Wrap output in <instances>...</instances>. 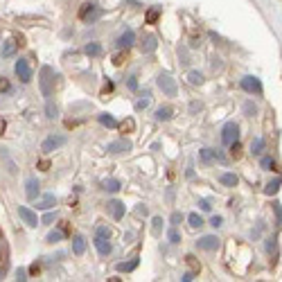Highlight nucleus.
<instances>
[{"instance_id": "obj_21", "label": "nucleus", "mask_w": 282, "mask_h": 282, "mask_svg": "<svg viewBox=\"0 0 282 282\" xmlns=\"http://www.w3.org/2000/svg\"><path fill=\"white\" fill-rule=\"evenodd\" d=\"M156 120H158V122H167V120H172V108L169 106L158 108V111H156Z\"/></svg>"}, {"instance_id": "obj_6", "label": "nucleus", "mask_w": 282, "mask_h": 282, "mask_svg": "<svg viewBox=\"0 0 282 282\" xmlns=\"http://www.w3.org/2000/svg\"><path fill=\"white\" fill-rule=\"evenodd\" d=\"M242 88L251 95H262V81L258 77H244L242 79Z\"/></svg>"}, {"instance_id": "obj_59", "label": "nucleus", "mask_w": 282, "mask_h": 282, "mask_svg": "<svg viewBox=\"0 0 282 282\" xmlns=\"http://www.w3.org/2000/svg\"><path fill=\"white\" fill-rule=\"evenodd\" d=\"M0 235H2V233H0Z\"/></svg>"}, {"instance_id": "obj_13", "label": "nucleus", "mask_w": 282, "mask_h": 282, "mask_svg": "<svg viewBox=\"0 0 282 282\" xmlns=\"http://www.w3.org/2000/svg\"><path fill=\"white\" fill-rule=\"evenodd\" d=\"M95 249H97L99 255H108L113 251V246H111V242H108L106 237H97V235H95Z\"/></svg>"}, {"instance_id": "obj_19", "label": "nucleus", "mask_w": 282, "mask_h": 282, "mask_svg": "<svg viewBox=\"0 0 282 282\" xmlns=\"http://www.w3.org/2000/svg\"><path fill=\"white\" fill-rule=\"evenodd\" d=\"M99 124H104V127H108V129H115V127H118V120H115V118H113V115H108V113H102V115H99Z\"/></svg>"}, {"instance_id": "obj_44", "label": "nucleus", "mask_w": 282, "mask_h": 282, "mask_svg": "<svg viewBox=\"0 0 282 282\" xmlns=\"http://www.w3.org/2000/svg\"><path fill=\"white\" fill-rule=\"evenodd\" d=\"M16 280L25 282V280H27V271H25V269H18V271H16Z\"/></svg>"}, {"instance_id": "obj_2", "label": "nucleus", "mask_w": 282, "mask_h": 282, "mask_svg": "<svg viewBox=\"0 0 282 282\" xmlns=\"http://www.w3.org/2000/svg\"><path fill=\"white\" fill-rule=\"evenodd\" d=\"M158 88L163 90L167 97H176V93H179V86H176V79L172 75H167V72H163V75H158Z\"/></svg>"}, {"instance_id": "obj_42", "label": "nucleus", "mask_w": 282, "mask_h": 282, "mask_svg": "<svg viewBox=\"0 0 282 282\" xmlns=\"http://www.w3.org/2000/svg\"><path fill=\"white\" fill-rule=\"evenodd\" d=\"M231 151H233V156H235V158H237V156H240V151H242L240 140H235V142H233V145H231Z\"/></svg>"}, {"instance_id": "obj_9", "label": "nucleus", "mask_w": 282, "mask_h": 282, "mask_svg": "<svg viewBox=\"0 0 282 282\" xmlns=\"http://www.w3.org/2000/svg\"><path fill=\"white\" fill-rule=\"evenodd\" d=\"M106 151H108V154H124V151H131V142H129V140H115V142H108Z\"/></svg>"}, {"instance_id": "obj_49", "label": "nucleus", "mask_w": 282, "mask_h": 282, "mask_svg": "<svg viewBox=\"0 0 282 282\" xmlns=\"http://www.w3.org/2000/svg\"><path fill=\"white\" fill-rule=\"evenodd\" d=\"M181 219H183V217H181V212H174V215L169 217V221H172V226H176V224H179Z\"/></svg>"}, {"instance_id": "obj_10", "label": "nucleus", "mask_w": 282, "mask_h": 282, "mask_svg": "<svg viewBox=\"0 0 282 282\" xmlns=\"http://www.w3.org/2000/svg\"><path fill=\"white\" fill-rule=\"evenodd\" d=\"M197 244H199V249H201V251H217V249H219V240H217L215 235H206V237H201V240H199Z\"/></svg>"}, {"instance_id": "obj_17", "label": "nucleus", "mask_w": 282, "mask_h": 282, "mask_svg": "<svg viewBox=\"0 0 282 282\" xmlns=\"http://www.w3.org/2000/svg\"><path fill=\"white\" fill-rule=\"evenodd\" d=\"M16 47H18V43H16V41H7L5 45H2V50H0V56H2V59H9V56H14Z\"/></svg>"}, {"instance_id": "obj_27", "label": "nucleus", "mask_w": 282, "mask_h": 282, "mask_svg": "<svg viewBox=\"0 0 282 282\" xmlns=\"http://www.w3.org/2000/svg\"><path fill=\"white\" fill-rule=\"evenodd\" d=\"M280 185H282V181H280V179H276V181H271V183H269L267 188H264V192H267L269 197H271V194H278V190H280Z\"/></svg>"}, {"instance_id": "obj_7", "label": "nucleus", "mask_w": 282, "mask_h": 282, "mask_svg": "<svg viewBox=\"0 0 282 282\" xmlns=\"http://www.w3.org/2000/svg\"><path fill=\"white\" fill-rule=\"evenodd\" d=\"M63 145H66V136H50V138H45V140H43L41 149L45 151V154H50V151L59 149V147H63Z\"/></svg>"}, {"instance_id": "obj_37", "label": "nucleus", "mask_w": 282, "mask_h": 282, "mask_svg": "<svg viewBox=\"0 0 282 282\" xmlns=\"http://www.w3.org/2000/svg\"><path fill=\"white\" fill-rule=\"evenodd\" d=\"M167 240L172 242V244H179V242H181V235L176 233V228H169V231H167Z\"/></svg>"}, {"instance_id": "obj_47", "label": "nucleus", "mask_w": 282, "mask_h": 282, "mask_svg": "<svg viewBox=\"0 0 282 282\" xmlns=\"http://www.w3.org/2000/svg\"><path fill=\"white\" fill-rule=\"evenodd\" d=\"M127 86H129L131 90H138V79H136V77H129V79H127Z\"/></svg>"}, {"instance_id": "obj_58", "label": "nucleus", "mask_w": 282, "mask_h": 282, "mask_svg": "<svg viewBox=\"0 0 282 282\" xmlns=\"http://www.w3.org/2000/svg\"><path fill=\"white\" fill-rule=\"evenodd\" d=\"M5 127H7V124H5V120H2V118H0V133H2V131H5Z\"/></svg>"}, {"instance_id": "obj_57", "label": "nucleus", "mask_w": 282, "mask_h": 282, "mask_svg": "<svg viewBox=\"0 0 282 282\" xmlns=\"http://www.w3.org/2000/svg\"><path fill=\"white\" fill-rule=\"evenodd\" d=\"M36 271H38V264H36V262H34V264H32V267H29V273H36Z\"/></svg>"}, {"instance_id": "obj_48", "label": "nucleus", "mask_w": 282, "mask_h": 282, "mask_svg": "<svg viewBox=\"0 0 282 282\" xmlns=\"http://www.w3.org/2000/svg\"><path fill=\"white\" fill-rule=\"evenodd\" d=\"M244 113H246V115H255V106H253V104H244Z\"/></svg>"}, {"instance_id": "obj_29", "label": "nucleus", "mask_w": 282, "mask_h": 282, "mask_svg": "<svg viewBox=\"0 0 282 282\" xmlns=\"http://www.w3.org/2000/svg\"><path fill=\"white\" fill-rule=\"evenodd\" d=\"M188 79H190V84H192V86H201V84H203V75H201L199 70H192V72H190Z\"/></svg>"}, {"instance_id": "obj_20", "label": "nucleus", "mask_w": 282, "mask_h": 282, "mask_svg": "<svg viewBox=\"0 0 282 282\" xmlns=\"http://www.w3.org/2000/svg\"><path fill=\"white\" fill-rule=\"evenodd\" d=\"M56 203V199H54V194H45V197L41 199V201L36 203V208H41V210H50L52 206Z\"/></svg>"}, {"instance_id": "obj_8", "label": "nucleus", "mask_w": 282, "mask_h": 282, "mask_svg": "<svg viewBox=\"0 0 282 282\" xmlns=\"http://www.w3.org/2000/svg\"><path fill=\"white\" fill-rule=\"evenodd\" d=\"M18 217H20V219H23V221H25V224H27V226H29V228H36V226H38V219H36V212H32V210H29V208H25V206H20V208H18Z\"/></svg>"}, {"instance_id": "obj_30", "label": "nucleus", "mask_w": 282, "mask_h": 282, "mask_svg": "<svg viewBox=\"0 0 282 282\" xmlns=\"http://www.w3.org/2000/svg\"><path fill=\"white\" fill-rule=\"evenodd\" d=\"M133 269H138V258L136 260H131V262H120L118 264V271H133Z\"/></svg>"}, {"instance_id": "obj_16", "label": "nucleus", "mask_w": 282, "mask_h": 282, "mask_svg": "<svg viewBox=\"0 0 282 282\" xmlns=\"http://www.w3.org/2000/svg\"><path fill=\"white\" fill-rule=\"evenodd\" d=\"M84 251H86V240L81 235H75V237H72V253H75V255H84Z\"/></svg>"}, {"instance_id": "obj_43", "label": "nucleus", "mask_w": 282, "mask_h": 282, "mask_svg": "<svg viewBox=\"0 0 282 282\" xmlns=\"http://www.w3.org/2000/svg\"><path fill=\"white\" fill-rule=\"evenodd\" d=\"M147 212H149V210H147L145 206H136V210H133V215H136V217H147Z\"/></svg>"}, {"instance_id": "obj_33", "label": "nucleus", "mask_w": 282, "mask_h": 282, "mask_svg": "<svg viewBox=\"0 0 282 282\" xmlns=\"http://www.w3.org/2000/svg\"><path fill=\"white\" fill-rule=\"evenodd\" d=\"M160 231H163V219H160V217H154V221H151V233L158 237Z\"/></svg>"}, {"instance_id": "obj_14", "label": "nucleus", "mask_w": 282, "mask_h": 282, "mask_svg": "<svg viewBox=\"0 0 282 282\" xmlns=\"http://www.w3.org/2000/svg\"><path fill=\"white\" fill-rule=\"evenodd\" d=\"M156 47H158L156 36L154 34H147V36L142 38V52H145V54H151V52H156Z\"/></svg>"}, {"instance_id": "obj_25", "label": "nucleus", "mask_w": 282, "mask_h": 282, "mask_svg": "<svg viewBox=\"0 0 282 282\" xmlns=\"http://www.w3.org/2000/svg\"><path fill=\"white\" fill-rule=\"evenodd\" d=\"M84 52L88 56H99L102 54V45H99V43H88V45L84 47Z\"/></svg>"}, {"instance_id": "obj_50", "label": "nucleus", "mask_w": 282, "mask_h": 282, "mask_svg": "<svg viewBox=\"0 0 282 282\" xmlns=\"http://www.w3.org/2000/svg\"><path fill=\"white\" fill-rule=\"evenodd\" d=\"M9 88H11L9 81H7V79H0V90H2V93H7Z\"/></svg>"}, {"instance_id": "obj_46", "label": "nucleus", "mask_w": 282, "mask_h": 282, "mask_svg": "<svg viewBox=\"0 0 282 282\" xmlns=\"http://www.w3.org/2000/svg\"><path fill=\"white\" fill-rule=\"evenodd\" d=\"M221 224H224V219H221L219 215H215V217H212V219H210V226H215V228H219Z\"/></svg>"}, {"instance_id": "obj_12", "label": "nucleus", "mask_w": 282, "mask_h": 282, "mask_svg": "<svg viewBox=\"0 0 282 282\" xmlns=\"http://www.w3.org/2000/svg\"><path fill=\"white\" fill-rule=\"evenodd\" d=\"M133 43H136V32H133V29H127V32L118 38V47H120V50H124V47L129 50Z\"/></svg>"}, {"instance_id": "obj_32", "label": "nucleus", "mask_w": 282, "mask_h": 282, "mask_svg": "<svg viewBox=\"0 0 282 282\" xmlns=\"http://www.w3.org/2000/svg\"><path fill=\"white\" fill-rule=\"evenodd\" d=\"M264 246H267V253L269 255H276L278 253V240H276V237H269Z\"/></svg>"}, {"instance_id": "obj_52", "label": "nucleus", "mask_w": 282, "mask_h": 282, "mask_svg": "<svg viewBox=\"0 0 282 282\" xmlns=\"http://www.w3.org/2000/svg\"><path fill=\"white\" fill-rule=\"evenodd\" d=\"M52 221H54V215H52V212H47V215L43 217V224H52Z\"/></svg>"}, {"instance_id": "obj_24", "label": "nucleus", "mask_w": 282, "mask_h": 282, "mask_svg": "<svg viewBox=\"0 0 282 282\" xmlns=\"http://www.w3.org/2000/svg\"><path fill=\"white\" fill-rule=\"evenodd\" d=\"M102 190H106V192H118V190H120V181L106 179V181L102 183Z\"/></svg>"}, {"instance_id": "obj_18", "label": "nucleus", "mask_w": 282, "mask_h": 282, "mask_svg": "<svg viewBox=\"0 0 282 282\" xmlns=\"http://www.w3.org/2000/svg\"><path fill=\"white\" fill-rule=\"evenodd\" d=\"M0 160L5 163V167H7V172H9V174H16V165H14V160L9 158L7 149H0Z\"/></svg>"}, {"instance_id": "obj_45", "label": "nucleus", "mask_w": 282, "mask_h": 282, "mask_svg": "<svg viewBox=\"0 0 282 282\" xmlns=\"http://www.w3.org/2000/svg\"><path fill=\"white\" fill-rule=\"evenodd\" d=\"M199 208H201L203 212H210V208H212V206L206 201V199H199Z\"/></svg>"}, {"instance_id": "obj_35", "label": "nucleus", "mask_w": 282, "mask_h": 282, "mask_svg": "<svg viewBox=\"0 0 282 282\" xmlns=\"http://www.w3.org/2000/svg\"><path fill=\"white\" fill-rule=\"evenodd\" d=\"M61 240H63V233H61V231H52L50 235H47V240H45V242L54 244V242H61Z\"/></svg>"}, {"instance_id": "obj_4", "label": "nucleus", "mask_w": 282, "mask_h": 282, "mask_svg": "<svg viewBox=\"0 0 282 282\" xmlns=\"http://www.w3.org/2000/svg\"><path fill=\"white\" fill-rule=\"evenodd\" d=\"M102 14H104V11L97 9V5H93V2H86V5L79 9V18L81 20H88V23H95V20H97Z\"/></svg>"}, {"instance_id": "obj_54", "label": "nucleus", "mask_w": 282, "mask_h": 282, "mask_svg": "<svg viewBox=\"0 0 282 282\" xmlns=\"http://www.w3.org/2000/svg\"><path fill=\"white\" fill-rule=\"evenodd\" d=\"M181 280H183V282H190V280H194V273H185V276L181 278Z\"/></svg>"}, {"instance_id": "obj_1", "label": "nucleus", "mask_w": 282, "mask_h": 282, "mask_svg": "<svg viewBox=\"0 0 282 282\" xmlns=\"http://www.w3.org/2000/svg\"><path fill=\"white\" fill-rule=\"evenodd\" d=\"M54 70L50 66H43L41 68V79H38V86H41V93L43 97L50 99L52 97V88H54Z\"/></svg>"}, {"instance_id": "obj_41", "label": "nucleus", "mask_w": 282, "mask_h": 282, "mask_svg": "<svg viewBox=\"0 0 282 282\" xmlns=\"http://www.w3.org/2000/svg\"><path fill=\"white\" fill-rule=\"evenodd\" d=\"M120 129H122V131H133V129H136V122H133V120H124L122 124H118Z\"/></svg>"}, {"instance_id": "obj_23", "label": "nucleus", "mask_w": 282, "mask_h": 282, "mask_svg": "<svg viewBox=\"0 0 282 282\" xmlns=\"http://www.w3.org/2000/svg\"><path fill=\"white\" fill-rule=\"evenodd\" d=\"M219 181H221L224 185H228V188H235V185H237V176H235V174H231V172L221 174V176H219Z\"/></svg>"}, {"instance_id": "obj_38", "label": "nucleus", "mask_w": 282, "mask_h": 282, "mask_svg": "<svg viewBox=\"0 0 282 282\" xmlns=\"http://www.w3.org/2000/svg\"><path fill=\"white\" fill-rule=\"evenodd\" d=\"M260 165H262V169H269V172H271V169L276 167V163H273V158H269V156H264V158L260 160Z\"/></svg>"}, {"instance_id": "obj_34", "label": "nucleus", "mask_w": 282, "mask_h": 282, "mask_svg": "<svg viewBox=\"0 0 282 282\" xmlns=\"http://www.w3.org/2000/svg\"><path fill=\"white\" fill-rule=\"evenodd\" d=\"M188 221H190V226H192V228H201V226H203V219L197 215V212H192V215L188 217Z\"/></svg>"}, {"instance_id": "obj_28", "label": "nucleus", "mask_w": 282, "mask_h": 282, "mask_svg": "<svg viewBox=\"0 0 282 282\" xmlns=\"http://www.w3.org/2000/svg\"><path fill=\"white\" fill-rule=\"evenodd\" d=\"M45 115H47L50 120H54L56 115H59V108L52 104V99H47V104H45Z\"/></svg>"}, {"instance_id": "obj_11", "label": "nucleus", "mask_w": 282, "mask_h": 282, "mask_svg": "<svg viewBox=\"0 0 282 282\" xmlns=\"http://www.w3.org/2000/svg\"><path fill=\"white\" fill-rule=\"evenodd\" d=\"M38 192H41V185H38L36 179H27V183H25V197L29 199V201H34V199L38 197Z\"/></svg>"}, {"instance_id": "obj_51", "label": "nucleus", "mask_w": 282, "mask_h": 282, "mask_svg": "<svg viewBox=\"0 0 282 282\" xmlns=\"http://www.w3.org/2000/svg\"><path fill=\"white\" fill-rule=\"evenodd\" d=\"M122 61H124V54H115V56H113V63H115V66H122Z\"/></svg>"}, {"instance_id": "obj_53", "label": "nucleus", "mask_w": 282, "mask_h": 282, "mask_svg": "<svg viewBox=\"0 0 282 282\" xmlns=\"http://www.w3.org/2000/svg\"><path fill=\"white\" fill-rule=\"evenodd\" d=\"M111 90H113V81H108V84H106V86H104V90H102V93H104V95H106V93H111Z\"/></svg>"}, {"instance_id": "obj_55", "label": "nucleus", "mask_w": 282, "mask_h": 282, "mask_svg": "<svg viewBox=\"0 0 282 282\" xmlns=\"http://www.w3.org/2000/svg\"><path fill=\"white\" fill-rule=\"evenodd\" d=\"M190 108H192V111H201V104H199V102H192V104H190Z\"/></svg>"}, {"instance_id": "obj_15", "label": "nucleus", "mask_w": 282, "mask_h": 282, "mask_svg": "<svg viewBox=\"0 0 282 282\" xmlns=\"http://www.w3.org/2000/svg\"><path fill=\"white\" fill-rule=\"evenodd\" d=\"M108 212L113 215V219H122L124 217V206L120 201H108Z\"/></svg>"}, {"instance_id": "obj_22", "label": "nucleus", "mask_w": 282, "mask_h": 282, "mask_svg": "<svg viewBox=\"0 0 282 282\" xmlns=\"http://www.w3.org/2000/svg\"><path fill=\"white\" fill-rule=\"evenodd\" d=\"M199 160H201L203 165H210L212 160H215V151L212 149H201L199 151Z\"/></svg>"}, {"instance_id": "obj_26", "label": "nucleus", "mask_w": 282, "mask_h": 282, "mask_svg": "<svg viewBox=\"0 0 282 282\" xmlns=\"http://www.w3.org/2000/svg\"><path fill=\"white\" fill-rule=\"evenodd\" d=\"M149 102H151V95L145 90V95H142V97L136 102V111H145V108L149 106Z\"/></svg>"}, {"instance_id": "obj_5", "label": "nucleus", "mask_w": 282, "mask_h": 282, "mask_svg": "<svg viewBox=\"0 0 282 282\" xmlns=\"http://www.w3.org/2000/svg\"><path fill=\"white\" fill-rule=\"evenodd\" d=\"M14 70H16V75H18V79L23 81V84H29V81H32V70H29V63L25 61V59H18V61H16Z\"/></svg>"}, {"instance_id": "obj_56", "label": "nucleus", "mask_w": 282, "mask_h": 282, "mask_svg": "<svg viewBox=\"0 0 282 282\" xmlns=\"http://www.w3.org/2000/svg\"><path fill=\"white\" fill-rule=\"evenodd\" d=\"M38 167H41V169H47V167H50V163H47V160H41V163H38Z\"/></svg>"}, {"instance_id": "obj_39", "label": "nucleus", "mask_w": 282, "mask_h": 282, "mask_svg": "<svg viewBox=\"0 0 282 282\" xmlns=\"http://www.w3.org/2000/svg\"><path fill=\"white\" fill-rule=\"evenodd\" d=\"M95 235H97V237H106V240H111V231H108L106 226H97V231H95Z\"/></svg>"}, {"instance_id": "obj_31", "label": "nucleus", "mask_w": 282, "mask_h": 282, "mask_svg": "<svg viewBox=\"0 0 282 282\" xmlns=\"http://www.w3.org/2000/svg\"><path fill=\"white\" fill-rule=\"evenodd\" d=\"M262 149H264V140H262V138H255V140L251 142V151H253L255 156H260V154H262Z\"/></svg>"}, {"instance_id": "obj_36", "label": "nucleus", "mask_w": 282, "mask_h": 282, "mask_svg": "<svg viewBox=\"0 0 282 282\" xmlns=\"http://www.w3.org/2000/svg\"><path fill=\"white\" fill-rule=\"evenodd\" d=\"M160 16V7H154V9H149V14H147V23H156Z\"/></svg>"}, {"instance_id": "obj_40", "label": "nucleus", "mask_w": 282, "mask_h": 282, "mask_svg": "<svg viewBox=\"0 0 282 282\" xmlns=\"http://www.w3.org/2000/svg\"><path fill=\"white\" fill-rule=\"evenodd\" d=\"M273 212H276V219H278V224L282 226V203H273Z\"/></svg>"}, {"instance_id": "obj_3", "label": "nucleus", "mask_w": 282, "mask_h": 282, "mask_svg": "<svg viewBox=\"0 0 282 282\" xmlns=\"http://www.w3.org/2000/svg\"><path fill=\"white\" fill-rule=\"evenodd\" d=\"M235 140H240V129H237L235 122H228L221 129V142H224L226 147H231Z\"/></svg>"}]
</instances>
